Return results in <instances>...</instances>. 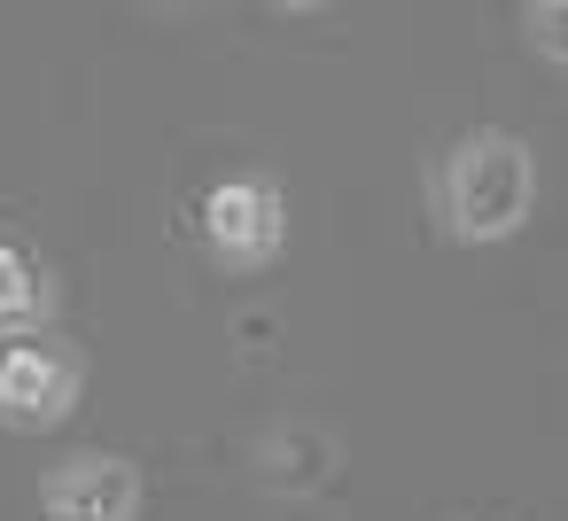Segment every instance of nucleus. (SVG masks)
Segmentation results:
<instances>
[{"mask_svg":"<svg viewBox=\"0 0 568 521\" xmlns=\"http://www.w3.org/2000/svg\"><path fill=\"white\" fill-rule=\"evenodd\" d=\"M537 211V149L521 133H459L436 164V218L452 242L467 249H490V242H514Z\"/></svg>","mask_w":568,"mask_h":521,"instance_id":"nucleus-1","label":"nucleus"},{"mask_svg":"<svg viewBox=\"0 0 568 521\" xmlns=\"http://www.w3.org/2000/svg\"><path fill=\"white\" fill-rule=\"evenodd\" d=\"M195 226H203V249L219 273H265L288 249V195L265 172H226L203 187Z\"/></svg>","mask_w":568,"mask_h":521,"instance_id":"nucleus-2","label":"nucleus"},{"mask_svg":"<svg viewBox=\"0 0 568 521\" xmlns=\"http://www.w3.org/2000/svg\"><path fill=\"white\" fill-rule=\"evenodd\" d=\"M79 397H87V366L55 335H24V343L0 350V428L48 436L79 412Z\"/></svg>","mask_w":568,"mask_h":521,"instance_id":"nucleus-3","label":"nucleus"},{"mask_svg":"<svg viewBox=\"0 0 568 521\" xmlns=\"http://www.w3.org/2000/svg\"><path fill=\"white\" fill-rule=\"evenodd\" d=\"M149 482L125 451H63L40 474V513L48 521H141Z\"/></svg>","mask_w":568,"mask_h":521,"instance_id":"nucleus-4","label":"nucleus"},{"mask_svg":"<svg viewBox=\"0 0 568 521\" xmlns=\"http://www.w3.org/2000/svg\"><path fill=\"white\" fill-rule=\"evenodd\" d=\"M55 304H63L55 273H48V265H40L24 242H9V234H0V335H9V343L48 335V327H55Z\"/></svg>","mask_w":568,"mask_h":521,"instance_id":"nucleus-5","label":"nucleus"},{"mask_svg":"<svg viewBox=\"0 0 568 521\" xmlns=\"http://www.w3.org/2000/svg\"><path fill=\"white\" fill-rule=\"evenodd\" d=\"M521 32H529V48H537L545 63L568 71V0H529V9H521Z\"/></svg>","mask_w":568,"mask_h":521,"instance_id":"nucleus-6","label":"nucleus"}]
</instances>
